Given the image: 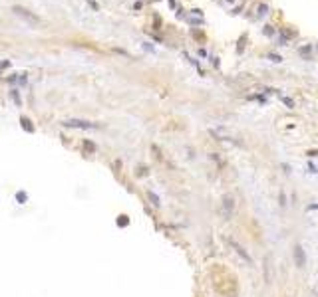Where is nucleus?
I'll return each mask as SVG.
<instances>
[{
  "label": "nucleus",
  "mask_w": 318,
  "mask_h": 297,
  "mask_svg": "<svg viewBox=\"0 0 318 297\" xmlns=\"http://www.w3.org/2000/svg\"><path fill=\"white\" fill-rule=\"evenodd\" d=\"M16 200H18V204H26V192H18Z\"/></svg>",
  "instance_id": "11"
},
{
  "label": "nucleus",
  "mask_w": 318,
  "mask_h": 297,
  "mask_svg": "<svg viewBox=\"0 0 318 297\" xmlns=\"http://www.w3.org/2000/svg\"><path fill=\"white\" fill-rule=\"evenodd\" d=\"M12 99L16 101V105H22V99H20V95H18V91H16V89H12Z\"/></svg>",
  "instance_id": "12"
},
{
  "label": "nucleus",
  "mask_w": 318,
  "mask_h": 297,
  "mask_svg": "<svg viewBox=\"0 0 318 297\" xmlns=\"http://www.w3.org/2000/svg\"><path fill=\"white\" fill-rule=\"evenodd\" d=\"M229 244H231V248H233V250H235V252H237L239 255H241V258H243V260L247 262V264H249V265H252V258H250L249 253H247V250H245V248H243L241 244H237L235 240H229Z\"/></svg>",
  "instance_id": "4"
},
{
  "label": "nucleus",
  "mask_w": 318,
  "mask_h": 297,
  "mask_svg": "<svg viewBox=\"0 0 318 297\" xmlns=\"http://www.w3.org/2000/svg\"><path fill=\"white\" fill-rule=\"evenodd\" d=\"M20 123H22V129H24V131H28V133L34 131V125H30V119H28V117H20Z\"/></svg>",
  "instance_id": "7"
},
{
  "label": "nucleus",
  "mask_w": 318,
  "mask_h": 297,
  "mask_svg": "<svg viewBox=\"0 0 318 297\" xmlns=\"http://www.w3.org/2000/svg\"><path fill=\"white\" fill-rule=\"evenodd\" d=\"M282 103L286 105V107H294V101H292V99H288V97H282Z\"/></svg>",
  "instance_id": "13"
},
{
  "label": "nucleus",
  "mask_w": 318,
  "mask_h": 297,
  "mask_svg": "<svg viewBox=\"0 0 318 297\" xmlns=\"http://www.w3.org/2000/svg\"><path fill=\"white\" fill-rule=\"evenodd\" d=\"M278 204H280V206H286V194H284V190H280V194H278Z\"/></svg>",
  "instance_id": "10"
},
{
  "label": "nucleus",
  "mask_w": 318,
  "mask_h": 297,
  "mask_svg": "<svg viewBox=\"0 0 318 297\" xmlns=\"http://www.w3.org/2000/svg\"><path fill=\"white\" fill-rule=\"evenodd\" d=\"M308 156H310V159H312V156H318V151H308Z\"/></svg>",
  "instance_id": "16"
},
{
  "label": "nucleus",
  "mask_w": 318,
  "mask_h": 297,
  "mask_svg": "<svg viewBox=\"0 0 318 297\" xmlns=\"http://www.w3.org/2000/svg\"><path fill=\"white\" fill-rule=\"evenodd\" d=\"M64 127H70V129H96L98 125L91 121H84V119H66L62 121Z\"/></svg>",
  "instance_id": "2"
},
{
  "label": "nucleus",
  "mask_w": 318,
  "mask_h": 297,
  "mask_svg": "<svg viewBox=\"0 0 318 297\" xmlns=\"http://www.w3.org/2000/svg\"><path fill=\"white\" fill-rule=\"evenodd\" d=\"M268 57H271L273 62H276V64H278V62H282V57H280V55H276V54H271Z\"/></svg>",
  "instance_id": "15"
},
{
  "label": "nucleus",
  "mask_w": 318,
  "mask_h": 297,
  "mask_svg": "<svg viewBox=\"0 0 318 297\" xmlns=\"http://www.w3.org/2000/svg\"><path fill=\"white\" fill-rule=\"evenodd\" d=\"M127 216H119V220H117V224H119V226H125V224H127Z\"/></svg>",
  "instance_id": "14"
},
{
  "label": "nucleus",
  "mask_w": 318,
  "mask_h": 297,
  "mask_svg": "<svg viewBox=\"0 0 318 297\" xmlns=\"http://www.w3.org/2000/svg\"><path fill=\"white\" fill-rule=\"evenodd\" d=\"M12 12L18 16V18H22V20H26L28 24H40V18L36 16V14H32L30 10H26L24 6H14L12 8Z\"/></svg>",
  "instance_id": "1"
},
{
  "label": "nucleus",
  "mask_w": 318,
  "mask_h": 297,
  "mask_svg": "<svg viewBox=\"0 0 318 297\" xmlns=\"http://www.w3.org/2000/svg\"><path fill=\"white\" fill-rule=\"evenodd\" d=\"M292 258H294V265L296 267H304L306 265V253L302 250V246L300 244H296L294 250H292Z\"/></svg>",
  "instance_id": "3"
},
{
  "label": "nucleus",
  "mask_w": 318,
  "mask_h": 297,
  "mask_svg": "<svg viewBox=\"0 0 318 297\" xmlns=\"http://www.w3.org/2000/svg\"><path fill=\"white\" fill-rule=\"evenodd\" d=\"M233 212H235V204H233V198L231 196H225L223 198V216L231 220L233 218Z\"/></svg>",
  "instance_id": "5"
},
{
  "label": "nucleus",
  "mask_w": 318,
  "mask_h": 297,
  "mask_svg": "<svg viewBox=\"0 0 318 297\" xmlns=\"http://www.w3.org/2000/svg\"><path fill=\"white\" fill-rule=\"evenodd\" d=\"M147 198H149V202H151L155 208H159V206H161V198H159L153 190H147Z\"/></svg>",
  "instance_id": "6"
},
{
  "label": "nucleus",
  "mask_w": 318,
  "mask_h": 297,
  "mask_svg": "<svg viewBox=\"0 0 318 297\" xmlns=\"http://www.w3.org/2000/svg\"><path fill=\"white\" fill-rule=\"evenodd\" d=\"M84 149H86L88 153H93V151H96V145L90 143V141H84Z\"/></svg>",
  "instance_id": "9"
},
{
  "label": "nucleus",
  "mask_w": 318,
  "mask_h": 297,
  "mask_svg": "<svg viewBox=\"0 0 318 297\" xmlns=\"http://www.w3.org/2000/svg\"><path fill=\"white\" fill-rule=\"evenodd\" d=\"M266 12H268V6H266V4H261V6L257 8V14H259V18L266 16Z\"/></svg>",
  "instance_id": "8"
}]
</instances>
